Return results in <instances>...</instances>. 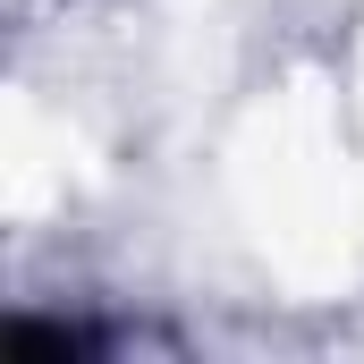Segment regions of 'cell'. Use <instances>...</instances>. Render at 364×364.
I'll return each instance as SVG.
<instances>
[{
    "label": "cell",
    "mask_w": 364,
    "mask_h": 364,
    "mask_svg": "<svg viewBox=\"0 0 364 364\" xmlns=\"http://www.w3.org/2000/svg\"><path fill=\"white\" fill-rule=\"evenodd\" d=\"M0 356L9 364H77V356H93V339L68 331V322H9Z\"/></svg>",
    "instance_id": "cell-1"
}]
</instances>
